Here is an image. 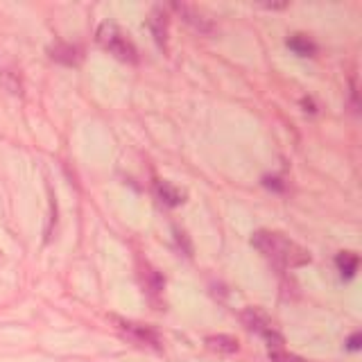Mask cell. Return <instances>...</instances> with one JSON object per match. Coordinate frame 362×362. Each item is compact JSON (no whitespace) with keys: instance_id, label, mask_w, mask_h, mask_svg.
Returning <instances> with one entry per match:
<instances>
[{"instance_id":"obj_13","label":"cell","mask_w":362,"mask_h":362,"mask_svg":"<svg viewBox=\"0 0 362 362\" xmlns=\"http://www.w3.org/2000/svg\"><path fill=\"white\" fill-rule=\"evenodd\" d=\"M265 186L267 188H274V190H283L286 186L279 184V179H272V177H265Z\"/></svg>"},{"instance_id":"obj_9","label":"cell","mask_w":362,"mask_h":362,"mask_svg":"<svg viewBox=\"0 0 362 362\" xmlns=\"http://www.w3.org/2000/svg\"><path fill=\"white\" fill-rule=\"evenodd\" d=\"M206 347L210 351H217V354H236L240 349L238 340L231 335H210L206 337Z\"/></svg>"},{"instance_id":"obj_7","label":"cell","mask_w":362,"mask_h":362,"mask_svg":"<svg viewBox=\"0 0 362 362\" xmlns=\"http://www.w3.org/2000/svg\"><path fill=\"white\" fill-rule=\"evenodd\" d=\"M156 195L163 204L168 206H179L184 204V190H179L177 186H173L170 181H156Z\"/></svg>"},{"instance_id":"obj_4","label":"cell","mask_w":362,"mask_h":362,"mask_svg":"<svg viewBox=\"0 0 362 362\" xmlns=\"http://www.w3.org/2000/svg\"><path fill=\"white\" fill-rule=\"evenodd\" d=\"M112 321L116 324L118 330H123V333H125L129 340L138 342V344H143V347H154V349L161 347V340H159V335H156V330L147 328V326H143V324H136V321H127V319L114 317V315H112Z\"/></svg>"},{"instance_id":"obj_10","label":"cell","mask_w":362,"mask_h":362,"mask_svg":"<svg viewBox=\"0 0 362 362\" xmlns=\"http://www.w3.org/2000/svg\"><path fill=\"white\" fill-rule=\"evenodd\" d=\"M288 48L295 50V53L301 55V57H313V55L317 53V46H315L313 41H310L308 36H304V34L290 36V39H288Z\"/></svg>"},{"instance_id":"obj_2","label":"cell","mask_w":362,"mask_h":362,"mask_svg":"<svg viewBox=\"0 0 362 362\" xmlns=\"http://www.w3.org/2000/svg\"><path fill=\"white\" fill-rule=\"evenodd\" d=\"M98 43L102 46L109 55H114L116 59L125 64H136L138 62V50L136 46L129 41L127 34L114 23H102L98 29Z\"/></svg>"},{"instance_id":"obj_12","label":"cell","mask_w":362,"mask_h":362,"mask_svg":"<svg viewBox=\"0 0 362 362\" xmlns=\"http://www.w3.org/2000/svg\"><path fill=\"white\" fill-rule=\"evenodd\" d=\"M269 358H272V362H308V360L299 358L295 354H288V351H283V349H272Z\"/></svg>"},{"instance_id":"obj_5","label":"cell","mask_w":362,"mask_h":362,"mask_svg":"<svg viewBox=\"0 0 362 362\" xmlns=\"http://www.w3.org/2000/svg\"><path fill=\"white\" fill-rule=\"evenodd\" d=\"M173 9H175V12H179V16L184 18V21L190 27H195L197 32H202V34L213 32V21H210V18H206L197 7H190V5H184V3H175Z\"/></svg>"},{"instance_id":"obj_6","label":"cell","mask_w":362,"mask_h":362,"mask_svg":"<svg viewBox=\"0 0 362 362\" xmlns=\"http://www.w3.org/2000/svg\"><path fill=\"white\" fill-rule=\"evenodd\" d=\"M50 57L59 64L77 66L79 62H82V50H79L77 46H70V43H57L55 48H50Z\"/></svg>"},{"instance_id":"obj_3","label":"cell","mask_w":362,"mask_h":362,"mask_svg":"<svg viewBox=\"0 0 362 362\" xmlns=\"http://www.w3.org/2000/svg\"><path fill=\"white\" fill-rule=\"evenodd\" d=\"M243 321H245V326L251 330V333L260 335L267 342L269 351L272 349H283V335L279 333V330L274 328V324L267 319V315L260 313L258 308H245L243 310Z\"/></svg>"},{"instance_id":"obj_14","label":"cell","mask_w":362,"mask_h":362,"mask_svg":"<svg viewBox=\"0 0 362 362\" xmlns=\"http://www.w3.org/2000/svg\"><path fill=\"white\" fill-rule=\"evenodd\" d=\"M360 333H354V335H351V340H349V349L351 351H356V349H360Z\"/></svg>"},{"instance_id":"obj_11","label":"cell","mask_w":362,"mask_h":362,"mask_svg":"<svg viewBox=\"0 0 362 362\" xmlns=\"http://www.w3.org/2000/svg\"><path fill=\"white\" fill-rule=\"evenodd\" d=\"M335 263H337V267H340V272H342V276L351 279V276L356 274L360 258H358V254H354V251H342V254H337Z\"/></svg>"},{"instance_id":"obj_8","label":"cell","mask_w":362,"mask_h":362,"mask_svg":"<svg viewBox=\"0 0 362 362\" xmlns=\"http://www.w3.org/2000/svg\"><path fill=\"white\" fill-rule=\"evenodd\" d=\"M147 25H149V29H152L156 43L166 46V41H168V16L163 14V9H154L152 16H149Z\"/></svg>"},{"instance_id":"obj_1","label":"cell","mask_w":362,"mask_h":362,"mask_svg":"<svg viewBox=\"0 0 362 362\" xmlns=\"http://www.w3.org/2000/svg\"><path fill=\"white\" fill-rule=\"evenodd\" d=\"M251 245L279 269H295L310 263V254L304 247L276 231H256L251 236Z\"/></svg>"}]
</instances>
